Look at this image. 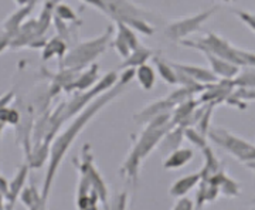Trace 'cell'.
<instances>
[{
	"instance_id": "cell-1",
	"label": "cell",
	"mask_w": 255,
	"mask_h": 210,
	"mask_svg": "<svg viewBox=\"0 0 255 210\" xmlns=\"http://www.w3.org/2000/svg\"><path fill=\"white\" fill-rule=\"evenodd\" d=\"M118 92L119 90H115L114 92H110L108 95H105L104 98L95 101V102L92 104V107H90L88 110L84 111V114H82L81 117L77 119L73 125L55 141L54 146H53V152H51V164H50V169H48V175H47V182L46 185H44V196H47V193H48V189H50V185H51V181H53V176H54L57 166L60 164V161L63 159V155L65 154L67 148L71 145V142L75 139L78 131L87 124V121L91 118L94 114H97V111L100 110L102 105H105V104H107L112 97H115Z\"/></svg>"
},
{
	"instance_id": "cell-2",
	"label": "cell",
	"mask_w": 255,
	"mask_h": 210,
	"mask_svg": "<svg viewBox=\"0 0 255 210\" xmlns=\"http://www.w3.org/2000/svg\"><path fill=\"white\" fill-rule=\"evenodd\" d=\"M111 34H112V27H108L107 33L98 37V38H94L90 41H85V43H80L78 46L74 47L70 54L65 57V64H70V67H71V65L90 63L92 58H95L97 55H100L105 50L107 43L110 41Z\"/></svg>"
},
{
	"instance_id": "cell-3",
	"label": "cell",
	"mask_w": 255,
	"mask_h": 210,
	"mask_svg": "<svg viewBox=\"0 0 255 210\" xmlns=\"http://www.w3.org/2000/svg\"><path fill=\"white\" fill-rule=\"evenodd\" d=\"M214 13H216V7L207 10V11H203V13H197V14L190 16V17H184L180 18V20H176V21H173L172 24H169V26L166 27L164 34H166V37L172 38V40H180L183 37L189 36L193 31L199 30L201 24H203L207 18L211 17Z\"/></svg>"
},
{
	"instance_id": "cell-4",
	"label": "cell",
	"mask_w": 255,
	"mask_h": 210,
	"mask_svg": "<svg viewBox=\"0 0 255 210\" xmlns=\"http://www.w3.org/2000/svg\"><path fill=\"white\" fill-rule=\"evenodd\" d=\"M193 158V151L190 149H180L176 151L173 155L169 156V159L164 162L166 169H179L183 165H186Z\"/></svg>"
},
{
	"instance_id": "cell-5",
	"label": "cell",
	"mask_w": 255,
	"mask_h": 210,
	"mask_svg": "<svg viewBox=\"0 0 255 210\" xmlns=\"http://www.w3.org/2000/svg\"><path fill=\"white\" fill-rule=\"evenodd\" d=\"M180 71H183L184 74H187L191 78H197V80H201V81H214L216 77L214 74L210 73L204 68H200V67H196V65H180V64H174Z\"/></svg>"
},
{
	"instance_id": "cell-6",
	"label": "cell",
	"mask_w": 255,
	"mask_h": 210,
	"mask_svg": "<svg viewBox=\"0 0 255 210\" xmlns=\"http://www.w3.org/2000/svg\"><path fill=\"white\" fill-rule=\"evenodd\" d=\"M199 179H200V174L190 175V176L183 178L179 182H176L173 185V188H172V195H174V196H180V195L187 193L196 183L199 182Z\"/></svg>"
},
{
	"instance_id": "cell-7",
	"label": "cell",
	"mask_w": 255,
	"mask_h": 210,
	"mask_svg": "<svg viewBox=\"0 0 255 210\" xmlns=\"http://www.w3.org/2000/svg\"><path fill=\"white\" fill-rule=\"evenodd\" d=\"M136 75L143 90H152V87L155 84V71L152 70V67H149L147 64L139 65V68L136 70Z\"/></svg>"
},
{
	"instance_id": "cell-8",
	"label": "cell",
	"mask_w": 255,
	"mask_h": 210,
	"mask_svg": "<svg viewBox=\"0 0 255 210\" xmlns=\"http://www.w3.org/2000/svg\"><path fill=\"white\" fill-rule=\"evenodd\" d=\"M152 51L150 50H146V48H142V47H137L135 48L130 55L127 58V61L122 64V67H129V65H142L145 64V61L150 57Z\"/></svg>"
},
{
	"instance_id": "cell-9",
	"label": "cell",
	"mask_w": 255,
	"mask_h": 210,
	"mask_svg": "<svg viewBox=\"0 0 255 210\" xmlns=\"http://www.w3.org/2000/svg\"><path fill=\"white\" fill-rule=\"evenodd\" d=\"M65 41H64L61 37H54L50 43H47L46 48H44V55L43 58L48 60L50 57H53L54 54L63 55L65 53Z\"/></svg>"
},
{
	"instance_id": "cell-10",
	"label": "cell",
	"mask_w": 255,
	"mask_h": 210,
	"mask_svg": "<svg viewBox=\"0 0 255 210\" xmlns=\"http://www.w3.org/2000/svg\"><path fill=\"white\" fill-rule=\"evenodd\" d=\"M156 65H157V70H159V73L160 75L163 77L164 81L170 82V84H176L177 82V73H173V70L170 68V65L164 64L163 61H160L159 58H155Z\"/></svg>"
},
{
	"instance_id": "cell-11",
	"label": "cell",
	"mask_w": 255,
	"mask_h": 210,
	"mask_svg": "<svg viewBox=\"0 0 255 210\" xmlns=\"http://www.w3.org/2000/svg\"><path fill=\"white\" fill-rule=\"evenodd\" d=\"M55 16L57 17H60L64 21H74V20H77V16H75V13L73 11V9L70 7V6H67V4H57V7H55Z\"/></svg>"
},
{
	"instance_id": "cell-12",
	"label": "cell",
	"mask_w": 255,
	"mask_h": 210,
	"mask_svg": "<svg viewBox=\"0 0 255 210\" xmlns=\"http://www.w3.org/2000/svg\"><path fill=\"white\" fill-rule=\"evenodd\" d=\"M236 14H237L240 20L246 24L247 27H250L253 31H254L255 34V14L253 13H248V11H236Z\"/></svg>"
},
{
	"instance_id": "cell-13",
	"label": "cell",
	"mask_w": 255,
	"mask_h": 210,
	"mask_svg": "<svg viewBox=\"0 0 255 210\" xmlns=\"http://www.w3.org/2000/svg\"><path fill=\"white\" fill-rule=\"evenodd\" d=\"M237 82L244 87H255V71L243 74L237 80Z\"/></svg>"
},
{
	"instance_id": "cell-14",
	"label": "cell",
	"mask_w": 255,
	"mask_h": 210,
	"mask_svg": "<svg viewBox=\"0 0 255 210\" xmlns=\"http://www.w3.org/2000/svg\"><path fill=\"white\" fill-rule=\"evenodd\" d=\"M238 53H240V55H241V58H243L244 64L255 67V53L246 51V50H241V48H238Z\"/></svg>"
},
{
	"instance_id": "cell-15",
	"label": "cell",
	"mask_w": 255,
	"mask_h": 210,
	"mask_svg": "<svg viewBox=\"0 0 255 210\" xmlns=\"http://www.w3.org/2000/svg\"><path fill=\"white\" fill-rule=\"evenodd\" d=\"M82 1L91 4V6L97 7L98 10H102L104 13H110V7H108V4L104 0H82Z\"/></svg>"
},
{
	"instance_id": "cell-16",
	"label": "cell",
	"mask_w": 255,
	"mask_h": 210,
	"mask_svg": "<svg viewBox=\"0 0 255 210\" xmlns=\"http://www.w3.org/2000/svg\"><path fill=\"white\" fill-rule=\"evenodd\" d=\"M193 208V203H191L189 199H183L180 201V203L176 206V209H191Z\"/></svg>"
}]
</instances>
